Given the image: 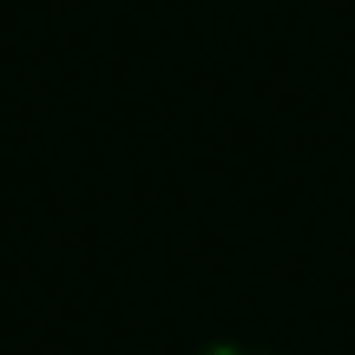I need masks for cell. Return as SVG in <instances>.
Here are the masks:
<instances>
[{"instance_id":"obj_1","label":"cell","mask_w":355,"mask_h":355,"mask_svg":"<svg viewBox=\"0 0 355 355\" xmlns=\"http://www.w3.org/2000/svg\"><path fill=\"white\" fill-rule=\"evenodd\" d=\"M204 355H250V349H204Z\"/></svg>"}]
</instances>
